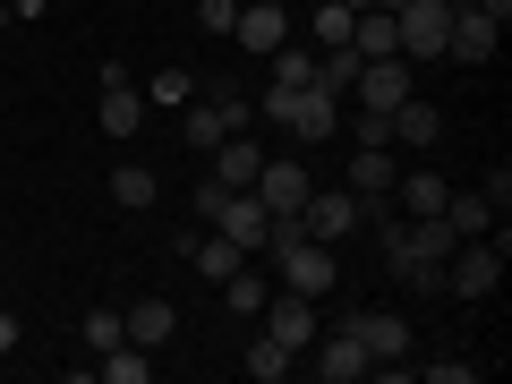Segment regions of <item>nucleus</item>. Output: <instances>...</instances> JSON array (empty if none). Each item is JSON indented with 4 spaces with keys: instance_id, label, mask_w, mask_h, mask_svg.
<instances>
[{
    "instance_id": "obj_11",
    "label": "nucleus",
    "mask_w": 512,
    "mask_h": 384,
    "mask_svg": "<svg viewBox=\"0 0 512 384\" xmlns=\"http://www.w3.org/2000/svg\"><path fill=\"white\" fill-rule=\"evenodd\" d=\"M256 316H265V333H274L282 350H308L316 333H325V325H316V299H299V291H274Z\"/></svg>"
},
{
    "instance_id": "obj_3",
    "label": "nucleus",
    "mask_w": 512,
    "mask_h": 384,
    "mask_svg": "<svg viewBox=\"0 0 512 384\" xmlns=\"http://www.w3.org/2000/svg\"><path fill=\"white\" fill-rule=\"evenodd\" d=\"M256 205H265V214H274V222H299V205H308V163H299V154H265V163H256Z\"/></svg>"
},
{
    "instance_id": "obj_29",
    "label": "nucleus",
    "mask_w": 512,
    "mask_h": 384,
    "mask_svg": "<svg viewBox=\"0 0 512 384\" xmlns=\"http://www.w3.org/2000/svg\"><path fill=\"white\" fill-rule=\"evenodd\" d=\"M427 384H478V359H427Z\"/></svg>"
},
{
    "instance_id": "obj_1",
    "label": "nucleus",
    "mask_w": 512,
    "mask_h": 384,
    "mask_svg": "<svg viewBox=\"0 0 512 384\" xmlns=\"http://www.w3.org/2000/svg\"><path fill=\"white\" fill-rule=\"evenodd\" d=\"M197 214L214 222L222 239H239L248 256H265V239H274V214L256 205V188H214V180H205V188H197Z\"/></svg>"
},
{
    "instance_id": "obj_33",
    "label": "nucleus",
    "mask_w": 512,
    "mask_h": 384,
    "mask_svg": "<svg viewBox=\"0 0 512 384\" xmlns=\"http://www.w3.org/2000/svg\"><path fill=\"white\" fill-rule=\"evenodd\" d=\"M478 9H487V18H495V26H504V18H512V0H478Z\"/></svg>"
},
{
    "instance_id": "obj_19",
    "label": "nucleus",
    "mask_w": 512,
    "mask_h": 384,
    "mask_svg": "<svg viewBox=\"0 0 512 384\" xmlns=\"http://www.w3.org/2000/svg\"><path fill=\"white\" fill-rule=\"evenodd\" d=\"M188 256H197L205 282H231L239 265H248V248H239V239H222V231H214V239H188Z\"/></svg>"
},
{
    "instance_id": "obj_31",
    "label": "nucleus",
    "mask_w": 512,
    "mask_h": 384,
    "mask_svg": "<svg viewBox=\"0 0 512 384\" xmlns=\"http://www.w3.org/2000/svg\"><path fill=\"white\" fill-rule=\"evenodd\" d=\"M231 18H239V0H197V26H205V35H231Z\"/></svg>"
},
{
    "instance_id": "obj_2",
    "label": "nucleus",
    "mask_w": 512,
    "mask_h": 384,
    "mask_svg": "<svg viewBox=\"0 0 512 384\" xmlns=\"http://www.w3.org/2000/svg\"><path fill=\"white\" fill-rule=\"evenodd\" d=\"M444 35H453V0H402V9H393V52H402L410 69L444 60Z\"/></svg>"
},
{
    "instance_id": "obj_16",
    "label": "nucleus",
    "mask_w": 512,
    "mask_h": 384,
    "mask_svg": "<svg viewBox=\"0 0 512 384\" xmlns=\"http://www.w3.org/2000/svg\"><path fill=\"white\" fill-rule=\"evenodd\" d=\"M94 120H103V137H137V128H146V94L128 86H103V111H94Z\"/></svg>"
},
{
    "instance_id": "obj_6",
    "label": "nucleus",
    "mask_w": 512,
    "mask_h": 384,
    "mask_svg": "<svg viewBox=\"0 0 512 384\" xmlns=\"http://www.w3.org/2000/svg\"><path fill=\"white\" fill-rule=\"evenodd\" d=\"M299 359H308V367H316V376H325V384H359V376H376V359H367V342H359V333H350V325L316 333V342L299 350Z\"/></svg>"
},
{
    "instance_id": "obj_25",
    "label": "nucleus",
    "mask_w": 512,
    "mask_h": 384,
    "mask_svg": "<svg viewBox=\"0 0 512 384\" xmlns=\"http://www.w3.org/2000/svg\"><path fill=\"white\" fill-rule=\"evenodd\" d=\"M444 222H453L461 239H487L495 231V205L487 197H444Z\"/></svg>"
},
{
    "instance_id": "obj_14",
    "label": "nucleus",
    "mask_w": 512,
    "mask_h": 384,
    "mask_svg": "<svg viewBox=\"0 0 512 384\" xmlns=\"http://www.w3.org/2000/svg\"><path fill=\"white\" fill-rule=\"evenodd\" d=\"M120 325H128L137 350H163L171 333H180V308H171V299H137V308H120Z\"/></svg>"
},
{
    "instance_id": "obj_24",
    "label": "nucleus",
    "mask_w": 512,
    "mask_h": 384,
    "mask_svg": "<svg viewBox=\"0 0 512 384\" xmlns=\"http://www.w3.org/2000/svg\"><path fill=\"white\" fill-rule=\"evenodd\" d=\"M316 86H325V94H350V86H359V52H350V43L316 52Z\"/></svg>"
},
{
    "instance_id": "obj_28",
    "label": "nucleus",
    "mask_w": 512,
    "mask_h": 384,
    "mask_svg": "<svg viewBox=\"0 0 512 384\" xmlns=\"http://www.w3.org/2000/svg\"><path fill=\"white\" fill-rule=\"evenodd\" d=\"M188 94H197V77H188V69H163V77H154V103H163V111H180Z\"/></svg>"
},
{
    "instance_id": "obj_5",
    "label": "nucleus",
    "mask_w": 512,
    "mask_h": 384,
    "mask_svg": "<svg viewBox=\"0 0 512 384\" xmlns=\"http://www.w3.org/2000/svg\"><path fill=\"white\" fill-rule=\"evenodd\" d=\"M231 43H239V52H256V60H274L282 43H291V0H239Z\"/></svg>"
},
{
    "instance_id": "obj_17",
    "label": "nucleus",
    "mask_w": 512,
    "mask_h": 384,
    "mask_svg": "<svg viewBox=\"0 0 512 384\" xmlns=\"http://www.w3.org/2000/svg\"><path fill=\"white\" fill-rule=\"evenodd\" d=\"M393 197H402V214L419 222V214H444V197H453V188H444L436 171L419 163V171H393Z\"/></svg>"
},
{
    "instance_id": "obj_10",
    "label": "nucleus",
    "mask_w": 512,
    "mask_h": 384,
    "mask_svg": "<svg viewBox=\"0 0 512 384\" xmlns=\"http://www.w3.org/2000/svg\"><path fill=\"white\" fill-rule=\"evenodd\" d=\"M495 35H504V26L487 18V9H478V0H453V35H444V60H495Z\"/></svg>"
},
{
    "instance_id": "obj_9",
    "label": "nucleus",
    "mask_w": 512,
    "mask_h": 384,
    "mask_svg": "<svg viewBox=\"0 0 512 384\" xmlns=\"http://www.w3.org/2000/svg\"><path fill=\"white\" fill-rule=\"evenodd\" d=\"M359 222H367V205L350 197V188H325V197L308 188V205H299V231H308V239H325V248H333V239H350Z\"/></svg>"
},
{
    "instance_id": "obj_30",
    "label": "nucleus",
    "mask_w": 512,
    "mask_h": 384,
    "mask_svg": "<svg viewBox=\"0 0 512 384\" xmlns=\"http://www.w3.org/2000/svg\"><path fill=\"white\" fill-rule=\"evenodd\" d=\"M350 146H393V120H384V111H359V128H350Z\"/></svg>"
},
{
    "instance_id": "obj_23",
    "label": "nucleus",
    "mask_w": 512,
    "mask_h": 384,
    "mask_svg": "<svg viewBox=\"0 0 512 384\" xmlns=\"http://www.w3.org/2000/svg\"><path fill=\"white\" fill-rule=\"evenodd\" d=\"M265 299H274V282L256 274V265H239V274L222 282V308H239V316H256V308H265Z\"/></svg>"
},
{
    "instance_id": "obj_27",
    "label": "nucleus",
    "mask_w": 512,
    "mask_h": 384,
    "mask_svg": "<svg viewBox=\"0 0 512 384\" xmlns=\"http://www.w3.org/2000/svg\"><path fill=\"white\" fill-rule=\"evenodd\" d=\"M111 342H128L120 308H86V350H111Z\"/></svg>"
},
{
    "instance_id": "obj_8",
    "label": "nucleus",
    "mask_w": 512,
    "mask_h": 384,
    "mask_svg": "<svg viewBox=\"0 0 512 384\" xmlns=\"http://www.w3.org/2000/svg\"><path fill=\"white\" fill-rule=\"evenodd\" d=\"M359 111H393V103H410L419 94V69H410L402 52H384V60H359Z\"/></svg>"
},
{
    "instance_id": "obj_4",
    "label": "nucleus",
    "mask_w": 512,
    "mask_h": 384,
    "mask_svg": "<svg viewBox=\"0 0 512 384\" xmlns=\"http://www.w3.org/2000/svg\"><path fill=\"white\" fill-rule=\"evenodd\" d=\"M342 325L367 342V359H376V367H402L410 350H419V333H410L402 308H359V316H342Z\"/></svg>"
},
{
    "instance_id": "obj_12",
    "label": "nucleus",
    "mask_w": 512,
    "mask_h": 384,
    "mask_svg": "<svg viewBox=\"0 0 512 384\" xmlns=\"http://www.w3.org/2000/svg\"><path fill=\"white\" fill-rule=\"evenodd\" d=\"M393 171H402V163H393V146H359V154H350V197L384 205V197H393Z\"/></svg>"
},
{
    "instance_id": "obj_20",
    "label": "nucleus",
    "mask_w": 512,
    "mask_h": 384,
    "mask_svg": "<svg viewBox=\"0 0 512 384\" xmlns=\"http://www.w3.org/2000/svg\"><path fill=\"white\" fill-rule=\"evenodd\" d=\"M94 367H103L111 384H154V350H137V342H111V350H94Z\"/></svg>"
},
{
    "instance_id": "obj_21",
    "label": "nucleus",
    "mask_w": 512,
    "mask_h": 384,
    "mask_svg": "<svg viewBox=\"0 0 512 384\" xmlns=\"http://www.w3.org/2000/svg\"><path fill=\"white\" fill-rule=\"evenodd\" d=\"M154 197H163V180H154L146 163H120V171H111V205H128V214H146Z\"/></svg>"
},
{
    "instance_id": "obj_15",
    "label": "nucleus",
    "mask_w": 512,
    "mask_h": 384,
    "mask_svg": "<svg viewBox=\"0 0 512 384\" xmlns=\"http://www.w3.org/2000/svg\"><path fill=\"white\" fill-rule=\"evenodd\" d=\"M256 163H265V146H248V128H231V137L214 146V188H248Z\"/></svg>"
},
{
    "instance_id": "obj_13",
    "label": "nucleus",
    "mask_w": 512,
    "mask_h": 384,
    "mask_svg": "<svg viewBox=\"0 0 512 384\" xmlns=\"http://www.w3.org/2000/svg\"><path fill=\"white\" fill-rule=\"evenodd\" d=\"M384 120H393V146H419V154H427V146L444 137V111L427 103V94H410V103H393Z\"/></svg>"
},
{
    "instance_id": "obj_7",
    "label": "nucleus",
    "mask_w": 512,
    "mask_h": 384,
    "mask_svg": "<svg viewBox=\"0 0 512 384\" xmlns=\"http://www.w3.org/2000/svg\"><path fill=\"white\" fill-rule=\"evenodd\" d=\"M282 128H291L299 146H325L333 128H342V94H325V86H299V94H282V111H274Z\"/></svg>"
},
{
    "instance_id": "obj_32",
    "label": "nucleus",
    "mask_w": 512,
    "mask_h": 384,
    "mask_svg": "<svg viewBox=\"0 0 512 384\" xmlns=\"http://www.w3.org/2000/svg\"><path fill=\"white\" fill-rule=\"evenodd\" d=\"M9 350H18V316L0 308V359H9Z\"/></svg>"
},
{
    "instance_id": "obj_26",
    "label": "nucleus",
    "mask_w": 512,
    "mask_h": 384,
    "mask_svg": "<svg viewBox=\"0 0 512 384\" xmlns=\"http://www.w3.org/2000/svg\"><path fill=\"white\" fill-rule=\"evenodd\" d=\"M308 18H316V52H333V43H350V18H359V9H350V0H316Z\"/></svg>"
},
{
    "instance_id": "obj_18",
    "label": "nucleus",
    "mask_w": 512,
    "mask_h": 384,
    "mask_svg": "<svg viewBox=\"0 0 512 384\" xmlns=\"http://www.w3.org/2000/svg\"><path fill=\"white\" fill-rule=\"evenodd\" d=\"M239 367H248V376H256V384H282V376H291V367H299V350H282V342H274V333H256V342H248V350H239Z\"/></svg>"
},
{
    "instance_id": "obj_22",
    "label": "nucleus",
    "mask_w": 512,
    "mask_h": 384,
    "mask_svg": "<svg viewBox=\"0 0 512 384\" xmlns=\"http://www.w3.org/2000/svg\"><path fill=\"white\" fill-rule=\"evenodd\" d=\"M274 86H282V94L316 86V43H282V52H274Z\"/></svg>"
}]
</instances>
